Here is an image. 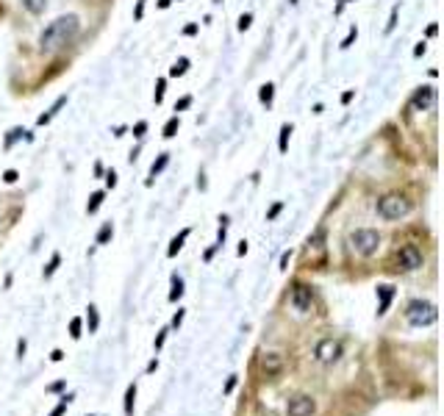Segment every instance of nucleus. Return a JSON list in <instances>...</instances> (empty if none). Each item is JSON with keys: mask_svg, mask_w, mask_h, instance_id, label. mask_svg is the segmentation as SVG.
<instances>
[{"mask_svg": "<svg viewBox=\"0 0 444 416\" xmlns=\"http://www.w3.org/2000/svg\"><path fill=\"white\" fill-rule=\"evenodd\" d=\"M78 34H81V20H78L75 14L58 17V20H53L48 28L39 34V47H42V53H56V50H61V47L75 42Z\"/></svg>", "mask_w": 444, "mask_h": 416, "instance_id": "nucleus-1", "label": "nucleus"}, {"mask_svg": "<svg viewBox=\"0 0 444 416\" xmlns=\"http://www.w3.org/2000/svg\"><path fill=\"white\" fill-rule=\"evenodd\" d=\"M405 319L414 327H428V324H433L439 319V308L433 303H428V300H414L405 308Z\"/></svg>", "mask_w": 444, "mask_h": 416, "instance_id": "nucleus-2", "label": "nucleus"}, {"mask_svg": "<svg viewBox=\"0 0 444 416\" xmlns=\"http://www.w3.org/2000/svg\"><path fill=\"white\" fill-rule=\"evenodd\" d=\"M411 211V200L405 194H386L378 200V214L383 219H400Z\"/></svg>", "mask_w": 444, "mask_h": 416, "instance_id": "nucleus-3", "label": "nucleus"}, {"mask_svg": "<svg viewBox=\"0 0 444 416\" xmlns=\"http://www.w3.org/2000/svg\"><path fill=\"white\" fill-rule=\"evenodd\" d=\"M350 241H352V247H355V253L369 258V255H375L378 247H381V233L372 231V228H361V231H355L350 236Z\"/></svg>", "mask_w": 444, "mask_h": 416, "instance_id": "nucleus-4", "label": "nucleus"}, {"mask_svg": "<svg viewBox=\"0 0 444 416\" xmlns=\"http://www.w3.org/2000/svg\"><path fill=\"white\" fill-rule=\"evenodd\" d=\"M422 250L416 244H405V247H400V253H397V264H400L405 272H414V269H419L422 267Z\"/></svg>", "mask_w": 444, "mask_h": 416, "instance_id": "nucleus-5", "label": "nucleus"}, {"mask_svg": "<svg viewBox=\"0 0 444 416\" xmlns=\"http://www.w3.org/2000/svg\"><path fill=\"white\" fill-rule=\"evenodd\" d=\"M408 106H411V111H428V108H433L436 106V89L433 86H419Z\"/></svg>", "mask_w": 444, "mask_h": 416, "instance_id": "nucleus-6", "label": "nucleus"}, {"mask_svg": "<svg viewBox=\"0 0 444 416\" xmlns=\"http://www.w3.org/2000/svg\"><path fill=\"white\" fill-rule=\"evenodd\" d=\"M314 355H317V361H322V364H333V361H339V355H342V344L333 339H322L317 344V350H314Z\"/></svg>", "mask_w": 444, "mask_h": 416, "instance_id": "nucleus-7", "label": "nucleus"}, {"mask_svg": "<svg viewBox=\"0 0 444 416\" xmlns=\"http://www.w3.org/2000/svg\"><path fill=\"white\" fill-rule=\"evenodd\" d=\"M292 305H295V311H300V314H308L311 305H314V297H311L308 286L297 283L295 289H292Z\"/></svg>", "mask_w": 444, "mask_h": 416, "instance_id": "nucleus-8", "label": "nucleus"}, {"mask_svg": "<svg viewBox=\"0 0 444 416\" xmlns=\"http://www.w3.org/2000/svg\"><path fill=\"white\" fill-rule=\"evenodd\" d=\"M286 411H289V416H311L314 411H317V405H314V400H311V397L300 394V397H295V400H289Z\"/></svg>", "mask_w": 444, "mask_h": 416, "instance_id": "nucleus-9", "label": "nucleus"}, {"mask_svg": "<svg viewBox=\"0 0 444 416\" xmlns=\"http://www.w3.org/2000/svg\"><path fill=\"white\" fill-rule=\"evenodd\" d=\"M261 369H264L267 374H278L283 369V355H278V353L261 355Z\"/></svg>", "mask_w": 444, "mask_h": 416, "instance_id": "nucleus-10", "label": "nucleus"}, {"mask_svg": "<svg viewBox=\"0 0 444 416\" xmlns=\"http://www.w3.org/2000/svg\"><path fill=\"white\" fill-rule=\"evenodd\" d=\"M378 297H381V303H378V314H386L389 311V303H392V297H395V286H378Z\"/></svg>", "mask_w": 444, "mask_h": 416, "instance_id": "nucleus-11", "label": "nucleus"}, {"mask_svg": "<svg viewBox=\"0 0 444 416\" xmlns=\"http://www.w3.org/2000/svg\"><path fill=\"white\" fill-rule=\"evenodd\" d=\"M64 106H67V94H61V97H58L56 103H53V106H50V111H48V114H42V117H39V120H36V122H39V125H48V122L53 120V117H56V114L61 111Z\"/></svg>", "mask_w": 444, "mask_h": 416, "instance_id": "nucleus-12", "label": "nucleus"}, {"mask_svg": "<svg viewBox=\"0 0 444 416\" xmlns=\"http://www.w3.org/2000/svg\"><path fill=\"white\" fill-rule=\"evenodd\" d=\"M167 164H169V153H161V155H158V158H155V161H153V167H150L148 186L153 184V181H155V178H158V175H161V170H164V167H167Z\"/></svg>", "mask_w": 444, "mask_h": 416, "instance_id": "nucleus-13", "label": "nucleus"}, {"mask_svg": "<svg viewBox=\"0 0 444 416\" xmlns=\"http://www.w3.org/2000/svg\"><path fill=\"white\" fill-rule=\"evenodd\" d=\"M186 239H189V228H186V231H181V233L175 236V239H172V244H169V250H167V255H169V258H175V255L181 253V247H184V241H186Z\"/></svg>", "mask_w": 444, "mask_h": 416, "instance_id": "nucleus-14", "label": "nucleus"}, {"mask_svg": "<svg viewBox=\"0 0 444 416\" xmlns=\"http://www.w3.org/2000/svg\"><path fill=\"white\" fill-rule=\"evenodd\" d=\"M17 139H28V141H31L34 136H31L28 131H22V128H11V131H8V136H6V150L11 147V144H14Z\"/></svg>", "mask_w": 444, "mask_h": 416, "instance_id": "nucleus-15", "label": "nucleus"}, {"mask_svg": "<svg viewBox=\"0 0 444 416\" xmlns=\"http://www.w3.org/2000/svg\"><path fill=\"white\" fill-rule=\"evenodd\" d=\"M181 294H184V277H181V275H172V291H169V303L181 300Z\"/></svg>", "mask_w": 444, "mask_h": 416, "instance_id": "nucleus-16", "label": "nucleus"}, {"mask_svg": "<svg viewBox=\"0 0 444 416\" xmlns=\"http://www.w3.org/2000/svg\"><path fill=\"white\" fill-rule=\"evenodd\" d=\"M322 241H325V228H317V231L308 236V241H305V244H308V250H319V247H322Z\"/></svg>", "mask_w": 444, "mask_h": 416, "instance_id": "nucleus-17", "label": "nucleus"}, {"mask_svg": "<svg viewBox=\"0 0 444 416\" xmlns=\"http://www.w3.org/2000/svg\"><path fill=\"white\" fill-rule=\"evenodd\" d=\"M272 97H275V86H272V84H264V86H261V92H258V100L269 108V106H272Z\"/></svg>", "mask_w": 444, "mask_h": 416, "instance_id": "nucleus-18", "label": "nucleus"}, {"mask_svg": "<svg viewBox=\"0 0 444 416\" xmlns=\"http://www.w3.org/2000/svg\"><path fill=\"white\" fill-rule=\"evenodd\" d=\"M186 70H189V58H178L175 64H172V67H169V75L172 78H181V75H186Z\"/></svg>", "mask_w": 444, "mask_h": 416, "instance_id": "nucleus-19", "label": "nucleus"}, {"mask_svg": "<svg viewBox=\"0 0 444 416\" xmlns=\"http://www.w3.org/2000/svg\"><path fill=\"white\" fill-rule=\"evenodd\" d=\"M134 400H136V386L131 383L125 391V416H134Z\"/></svg>", "mask_w": 444, "mask_h": 416, "instance_id": "nucleus-20", "label": "nucleus"}, {"mask_svg": "<svg viewBox=\"0 0 444 416\" xmlns=\"http://www.w3.org/2000/svg\"><path fill=\"white\" fill-rule=\"evenodd\" d=\"M22 6L28 8L31 14H42L45 6H48V0H22Z\"/></svg>", "mask_w": 444, "mask_h": 416, "instance_id": "nucleus-21", "label": "nucleus"}, {"mask_svg": "<svg viewBox=\"0 0 444 416\" xmlns=\"http://www.w3.org/2000/svg\"><path fill=\"white\" fill-rule=\"evenodd\" d=\"M89 314H86V324H89V333H95L98 330V324H100V317H98V308H95V305H89Z\"/></svg>", "mask_w": 444, "mask_h": 416, "instance_id": "nucleus-22", "label": "nucleus"}, {"mask_svg": "<svg viewBox=\"0 0 444 416\" xmlns=\"http://www.w3.org/2000/svg\"><path fill=\"white\" fill-rule=\"evenodd\" d=\"M103 197H106V191H95L92 197H89V205H86V211L89 214H95L100 208V205H103Z\"/></svg>", "mask_w": 444, "mask_h": 416, "instance_id": "nucleus-23", "label": "nucleus"}, {"mask_svg": "<svg viewBox=\"0 0 444 416\" xmlns=\"http://www.w3.org/2000/svg\"><path fill=\"white\" fill-rule=\"evenodd\" d=\"M111 236H114V225H111V222H106V225L98 231V244H106Z\"/></svg>", "mask_w": 444, "mask_h": 416, "instance_id": "nucleus-24", "label": "nucleus"}, {"mask_svg": "<svg viewBox=\"0 0 444 416\" xmlns=\"http://www.w3.org/2000/svg\"><path fill=\"white\" fill-rule=\"evenodd\" d=\"M178 128H181V120H178V114H175V117H172V120H169L167 125H164V139H172Z\"/></svg>", "mask_w": 444, "mask_h": 416, "instance_id": "nucleus-25", "label": "nucleus"}, {"mask_svg": "<svg viewBox=\"0 0 444 416\" xmlns=\"http://www.w3.org/2000/svg\"><path fill=\"white\" fill-rule=\"evenodd\" d=\"M289 139H292V125H283V128H281V144H278V147H281V153H286V150H289Z\"/></svg>", "mask_w": 444, "mask_h": 416, "instance_id": "nucleus-26", "label": "nucleus"}, {"mask_svg": "<svg viewBox=\"0 0 444 416\" xmlns=\"http://www.w3.org/2000/svg\"><path fill=\"white\" fill-rule=\"evenodd\" d=\"M58 264H61V255H58V253H53V258H50V264H48V267H45V277H50V275H53V272H56V269H58Z\"/></svg>", "mask_w": 444, "mask_h": 416, "instance_id": "nucleus-27", "label": "nucleus"}, {"mask_svg": "<svg viewBox=\"0 0 444 416\" xmlns=\"http://www.w3.org/2000/svg\"><path fill=\"white\" fill-rule=\"evenodd\" d=\"M81 327H84V322L75 317V319L70 322V336H72V339H81Z\"/></svg>", "mask_w": 444, "mask_h": 416, "instance_id": "nucleus-28", "label": "nucleus"}, {"mask_svg": "<svg viewBox=\"0 0 444 416\" xmlns=\"http://www.w3.org/2000/svg\"><path fill=\"white\" fill-rule=\"evenodd\" d=\"M70 400H72V397H61V402L53 408V414H50V416H61L64 411H67V405H70Z\"/></svg>", "mask_w": 444, "mask_h": 416, "instance_id": "nucleus-29", "label": "nucleus"}, {"mask_svg": "<svg viewBox=\"0 0 444 416\" xmlns=\"http://www.w3.org/2000/svg\"><path fill=\"white\" fill-rule=\"evenodd\" d=\"M355 36H358V28H350V34L345 36V42H342V50H347L352 42H355Z\"/></svg>", "mask_w": 444, "mask_h": 416, "instance_id": "nucleus-30", "label": "nucleus"}, {"mask_svg": "<svg viewBox=\"0 0 444 416\" xmlns=\"http://www.w3.org/2000/svg\"><path fill=\"white\" fill-rule=\"evenodd\" d=\"M145 3H148V0H136V8H134V20H142V14H145Z\"/></svg>", "mask_w": 444, "mask_h": 416, "instance_id": "nucleus-31", "label": "nucleus"}, {"mask_svg": "<svg viewBox=\"0 0 444 416\" xmlns=\"http://www.w3.org/2000/svg\"><path fill=\"white\" fill-rule=\"evenodd\" d=\"M189 106H192V97L186 94V97H181V100L175 103V111H184V108H189Z\"/></svg>", "mask_w": 444, "mask_h": 416, "instance_id": "nucleus-32", "label": "nucleus"}, {"mask_svg": "<svg viewBox=\"0 0 444 416\" xmlns=\"http://www.w3.org/2000/svg\"><path fill=\"white\" fill-rule=\"evenodd\" d=\"M281 208H283V203H275V205H272V208L267 211V219H269V222H272V219H275L278 214H281Z\"/></svg>", "mask_w": 444, "mask_h": 416, "instance_id": "nucleus-33", "label": "nucleus"}, {"mask_svg": "<svg viewBox=\"0 0 444 416\" xmlns=\"http://www.w3.org/2000/svg\"><path fill=\"white\" fill-rule=\"evenodd\" d=\"M250 22H253V17H250V14H242V17H239V31H247V28H250Z\"/></svg>", "mask_w": 444, "mask_h": 416, "instance_id": "nucleus-34", "label": "nucleus"}, {"mask_svg": "<svg viewBox=\"0 0 444 416\" xmlns=\"http://www.w3.org/2000/svg\"><path fill=\"white\" fill-rule=\"evenodd\" d=\"M167 333H169V330L164 327V330L158 333V336H155V350H161V347H164V341H167Z\"/></svg>", "mask_w": 444, "mask_h": 416, "instance_id": "nucleus-35", "label": "nucleus"}, {"mask_svg": "<svg viewBox=\"0 0 444 416\" xmlns=\"http://www.w3.org/2000/svg\"><path fill=\"white\" fill-rule=\"evenodd\" d=\"M161 100H164V78L155 84V103H161Z\"/></svg>", "mask_w": 444, "mask_h": 416, "instance_id": "nucleus-36", "label": "nucleus"}, {"mask_svg": "<svg viewBox=\"0 0 444 416\" xmlns=\"http://www.w3.org/2000/svg\"><path fill=\"white\" fill-rule=\"evenodd\" d=\"M17 178H20V175H17V170H6V172H3V181H6V184H14Z\"/></svg>", "mask_w": 444, "mask_h": 416, "instance_id": "nucleus-37", "label": "nucleus"}, {"mask_svg": "<svg viewBox=\"0 0 444 416\" xmlns=\"http://www.w3.org/2000/svg\"><path fill=\"white\" fill-rule=\"evenodd\" d=\"M145 131H148V122H136V128H134V136H145Z\"/></svg>", "mask_w": 444, "mask_h": 416, "instance_id": "nucleus-38", "label": "nucleus"}, {"mask_svg": "<svg viewBox=\"0 0 444 416\" xmlns=\"http://www.w3.org/2000/svg\"><path fill=\"white\" fill-rule=\"evenodd\" d=\"M397 11H400V8H397V6L392 8V20H389V25H386V34H389V31H395V22H397Z\"/></svg>", "mask_w": 444, "mask_h": 416, "instance_id": "nucleus-39", "label": "nucleus"}, {"mask_svg": "<svg viewBox=\"0 0 444 416\" xmlns=\"http://www.w3.org/2000/svg\"><path fill=\"white\" fill-rule=\"evenodd\" d=\"M106 186H108V189H114V186H117V172H114V170L106 175Z\"/></svg>", "mask_w": 444, "mask_h": 416, "instance_id": "nucleus-40", "label": "nucleus"}, {"mask_svg": "<svg viewBox=\"0 0 444 416\" xmlns=\"http://www.w3.org/2000/svg\"><path fill=\"white\" fill-rule=\"evenodd\" d=\"M181 322H184V308H178V314L172 317V327H181Z\"/></svg>", "mask_w": 444, "mask_h": 416, "instance_id": "nucleus-41", "label": "nucleus"}, {"mask_svg": "<svg viewBox=\"0 0 444 416\" xmlns=\"http://www.w3.org/2000/svg\"><path fill=\"white\" fill-rule=\"evenodd\" d=\"M425 50H428V45H425V42H419V45L414 47V56H425Z\"/></svg>", "mask_w": 444, "mask_h": 416, "instance_id": "nucleus-42", "label": "nucleus"}, {"mask_svg": "<svg viewBox=\"0 0 444 416\" xmlns=\"http://www.w3.org/2000/svg\"><path fill=\"white\" fill-rule=\"evenodd\" d=\"M289 258H292V250H289V253H283V255H281V269H286V267H289Z\"/></svg>", "mask_w": 444, "mask_h": 416, "instance_id": "nucleus-43", "label": "nucleus"}, {"mask_svg": "<svg viewBox=\"0 0 444 416\" xmlns=\"http://www.w3.org/2000/svg\"><path fill=\"white\" fill-rule=\"evenodd\" d=\"M17 355H20V358L25 355V339H20V344H17Z\"/></svg>", "mask_w": 444, "mask_h": 416, "instance_id": "nucleus-44", "label": "nucleus"}, {"mask_svg": "<svg viewBox=\"0 0 444 416\" xmlns=\"http://www.w3.org/2000/svg\"><path fill=\"white\" fill-rule=\"evenodd\" d=\"M184 34H186V36H192V34H197V25H186V28H184Z\"/></svg>", "mask_w": 444, "mask_h": 416, "instance_id": "nucleus-45", "label": "nucleus"}, {"mask_svg": "<svg viewBox=\"0 0 444 416\" xmlns=\"http://www.w3.org/2000/svg\"><path fill=\"white\" fill-rule=\"evenodd\" d=\"M352 94H355L352 89H350V92H345V94H342V103H350V100H352Z\"/></svg>", "mask_w": 444, "mask_h": 416, "instance_id": "nucleus-46", "label": "nucleus"}, {"mask_svg": "<svg viewBox=\"0 0 444 416\" xmlns=\"http://www.w3.org/2000/svg\"><path fill=\"white\" fill-rule=\"evenodd\" d=\"M50 358H53V361H61L64 353H61V350H53V355H50Z\"/></svg>", "mask_w": 444, "mask_h": 416, "instance_id": "nucleus-47", "label": "nucleus"}, {"mask_svg": "<svg viewBox=\"0 0 444 416\" xmlns=\"http://www.w3.org/2000/svg\"><path fill=\"white\" fill-rule=\"evenodd\" d=\"M155 367H158V361L153 358V361H150V364H148V374H150V372H155Z\"/></svg>", "mask_w": 444, "mask_h": 416, "instance_id": "nucleus-48", "label": "nucleus"}, {"mask_svg": "<svg viewBox=\"0 0 444 416\" xmlns=\"http://www.w3.org/2000/svg\"><path fill=\"white\" fill-rule=\"evenodd\" d=\"M169 3H172V0H158V8H167Z\"/></svg>", "mask_w": 444, "mask_h": 416, "instance_id": "nucleus-49", "label": "nucleus"}, {"mask_svg": "<svg viewBox=\"0 0 444 416\" xmlns=\"http://www.w3.org/2000/svg\"><path fill=\"white\" fill-rule=\"evenodd\" d=\"M342 3H352V0H342Z\"/></svg>", "mask_w": 444, "mask_h": 416, "instance_id": "nucleus-50", "label": "nucleus"}]
</instances>
